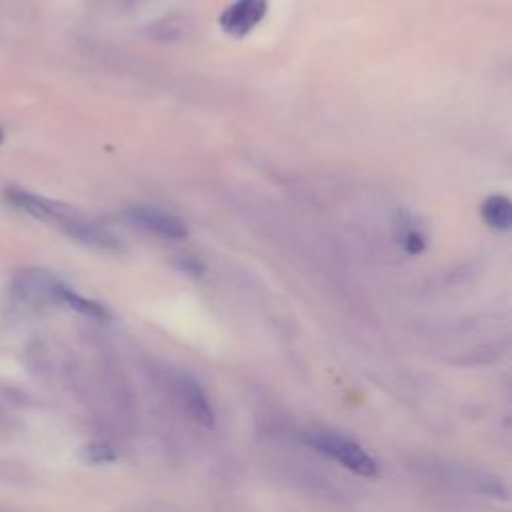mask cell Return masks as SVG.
<instances>
[{"label":"cell","instance_id":"obj_5","mask_svg":"<svg viewBox=\"0 0 512 512\" xmlns=\"http://www.w3.org/2000/svg\"><path fill=\"white\" fill-rule=\"evenodd\" d=\"M178 390H180V398H182L186 410L192 414V418L198 420L202 426L212 428L214 426V408H212L206 392L190 378H180Z\"/></svg>","mask_w":512,"mask_h":512},{"label":"cell","instance_id":"obj_6","mask_svg":"<svg viewBox=\"0 0 512 512\" xmlns=\"http://www.w3.org/2000/svg\"><path fill=\"white\" fill-rule=\"evenodd\" d=\"M482 220L494 230H508L512 226V206L502 194L488 196L480 208Z\"/></svg>","mask_w":512,"mask_h":512},{"label":"cell","instance_id":"obj_9","mask_svg":"<svg viewBox=\"0 0 512 512\" xmlns=\"http://www.w3.org/2000/svg\"><path fill=\"white\" fill-rule=\"evenodd\" d=\"M0 140H2V132H0Z\"/></svg>","mask_w":512,"mask_h":512},{"label":"cell","instance_id":"obj_7","mask_svg":"<svg viewBox=\"0 0 512 512\" xmlns=\"http://www.w3.org/2000/svg\"><path fill=\"white\" fill-rule=\"evenodd\" d=\"M398 244L408 252V254H418L426 248V240H424V234L412 224V222H406V224H400V230H398Z\"/></svg>","mask_w":512,"mask_h":512},{"label":"cell","instance_id":"obj_8","mask_svg":"<svg viewBox=\"0 0 512 512\" xmlns=\"http://www.w3.org/2000/svg\"><path fill=\"white\" fill-rule=\"evenodd\" d=\"M86 458L90 462H110L114 460V450L104 442H92L86 446Z\"/></svg>","mask_w":512,"mask_h":512},{"label":"cell","instance_id":"obj_1","mask_svg":"<svg viewBox=\"0 0 512 512\" xmlns=\"http://www.w3.org/2000/svg\"><path fill=\"white\" fill-rule=\"evenodd\" d=\"M8 200L10 204H14L18 210L30 214L32 218L58 228L60 232L68 234L70 238L90 244V246H100V248H108L114 244V238L98 224L94 222L88 214L80 212L78 208L58 202V200H50L26 190H10L8 192Z\"/></svg>","mask_w":512,"mask_h":512},{"label":"cell","instance_id":"obj_3","mask_svg":"<svg viewBox=\"0 0 512 512\" xmlns=\"http://www.w3.org/2000/svg\"><path fill=\"white\" fill-rule=\"evenodd\" d=\"M126 220L138 230H144L164 240H180V238H186L188 234L186 224L178 216L166 210H160L156 206H146V204L130 206L126 208Z\"/></svg>","mask_w":512,"mask_h":512},{"label":"cell","instance_id":"obj_2","mask_svg":"<svg viewBox=\"0 0 512 512\" xmlns=\"http://www.w3.org/2000/svg\"><path fill=\"white\" fill-rule=\"evenodd\" d=\"M308 444L326 454L328 458L336 460L344 468L352 470L358 476H374L378 472L376 460L354 440L336 434V432H312L308 438Z\"/></svg>","mask_w":512,"mask_h":512},{"label":"cell","instance_id":"obj_4","mask_svg":"<svg viewBox=\"0 0 512 512\" xmlns=\"http://www.w3.org/2000/svg\"><path fill=\"white\" fill-rule=\"evenodd\" d=\"M268 0H236L220 14V28L232 36L242 38L254 30L266 16Z\"/></svg>","mask_w":512,"mask_h":512}]
</instances>
